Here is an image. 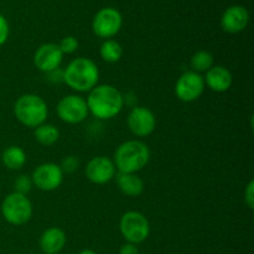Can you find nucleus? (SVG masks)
<instances>
[{"mask_svg":"<svg viewBox=\"0 0 254 254\" xmlns=\"http://www.w3.org/2000/svg\"><path fill=\"white\" fill-rule=\"evenodd\" d=\"M88 112L98 119H112L121 113L124 107V97L112 84H99L89 91L86 99Z\"/></svg>","mask_w":254,"mask_h":254,"instance_id":"nucleus-1","label":"nucleus"},{"mask_svg":"<svg viewBox=\"0 0 254 254\" xmlns=\"http://www.w3.org/2000/svg\"><path fill=\"white\" fill-rule=\"evenodd\" d=\"M99 69L96 62L86 57L74 59L64 69V82L76 92H89L97 86Z\"/></svg>","mask_w":254,"mask_h":254,"instance_id":"nucleus-2","label":"nucleus"},{"mask_svg":"<svg viewBox=\"0 0 254 254\" xmlns=\"http://www.w3.org/2000/svg\"><path fill=\"white\" fill-rule=\"evenodd\" d=\"M150 160V149L141 140L122 143L114 153V165L119 173L136 174Z\"/></svg>","mask_w":254,"mask_h":254,"instance_id":"nucleus-3","label":"nucleus"},{"mask_svg":"<svg viewBox=\"0 0 254 254\" xmlns=\"http://www.w3.org/2000/svg\"><path fill=\"white\" fill-rule=\"evenodd\" d=\"M15 118L27 128H36L46 122L49 116L47 103L37 94H24L14 104Z\"/></svg>","mask_w":254,"mask_h":254,"instance_id":"nucleus-4","label":"nucleus"},{"mask_svg":"<svg viewBox=\"0 0 254 254\" xmlns=\"http://www.w3.org/2000/svg\"><path fill=\"white\" fill-rule=\"evenodd\" d=\"M1 215L7 223L12 226H22L30 221L32 216V203L26 195L11 192L2 200Z\"/></svg>","mask_w":254,"mask_h":254,"instance_id":"nucleus-5","label":"nucleus"},{"mask_svg":"<svg viewBox=\"0 0 254 254\" xmlns=\"http://www.w3.org/2000/svg\"><path fill=\"white\" fill-rule=\"evenodd\" d=\"M122 236L128 243H143L150 233V225L145 216L138 211H128L124 213L119 222Z\"/></svg>","mask_w":254,"mask_h":254,"instance_id":"nucleus-6","label":"nucleus"},{"mask_svg":"<svg viewBox=\"0 0 254 254\" xmlns=\"http://www.w3.org/2000/svg\"><path fill=\"white\" fill-rule=\"evenodd\" d=\"M123 17L114 7H103L93 17L92 30L101 39L111 40L122 29Z\"/></svg>","mask_w":254,"mask_h":254,"instance_id":"nucleus-7","label":"nucleus"},{"mask_svg":"<svg viewBox=\"0 0 254 254\" xmlns=\"http://www.w3.org/2000/svg\"><path fill=\"white\" fill-rule=\"evenodd\" d=\"M86 99L77 94L64 97L57 104V114L62 122L67 124H79L88 116Z\"/></svg>","mask_w":254,"mask_h":254,"instance_id":"nucleus-8","label":"nucleus"},{"mask_svg":"<svg viewBox=\"0 0 254 254\" xmlns=\"http://www.w3.org/2000/svg\"><path fill=\"white\" fill-rule=\"evenodd\" d=\"M205 91V79L200 73L186 71L178 78L175 84V94L185 103L196 101Z\"/></svg>","mask_w":254,"mask_h":254,"instance_id":"nucleus-9","label":"nucleus"},{"mask_svg":"<svg viewBox=\"0 0 254 254\" xmlns=\"http://www.w3.org/2000/svg\"><path fill=\"white\" fill-rule=\"evenodd\" d=\"M31 180L39 190L54 191L61 186L64 181V171L57 164L45 163L35 169Z\"/></svg>","mask_w":254,"mask_h":254,"instance_id":"nucleus-10","label":"nucleus"},{"mask_svg":"<svg viewBox=\"0 0 254 254\" xmlns=\"http://www.w3.org/2000/svg\"><path fill=\"white\" fill-rule=\"evenodd\" d=\"M128 128L131 133L139 138L149 136L156 127V118L153 112L145 107H134L128 114Z\"/></svg>","mask_w":254,"mask_h":254,"instance_id":"nucleus-11","label":"nucleus"},{"mask_svg":"<svg viewBox=\"0 0 254 254\" xmlns=\"http://www.w3.org/2000/svg\"><path fill=\"white\" fill-rule=\"evenodd\" d=\"M86 178L96 185H104L116 176V165L107 156H96L91 159L86 166Z\"/></svg>","mask_w":254,"mask_h":254,"instance_id":"nucleus-12","label":"nucleus"},{"mask_svg":"<svg viewBox=\"0 0 254 254\" xmlns=\"http://www.w3.org/2000/svg\"><path fill=\"white\" fill-rule=\"evenodd\" d=\"M62 60H64V54L56 44L41 45L34 55L35 66L45 73L60 68Z\"/></svg>","mask_w":254,"mask_h":254,"instance_id":"nucleus-13","label":"nucleus"},{"mask_svg":"<svg viewBox=\"0 0 254 254\" xmlns=\"http://www.w3.org/2000/svg\"><path fill=\"white\" fill-rule=\"evenodd\" d=\"M250 22V11L242 5H232L227 7L221 17V27L228 34L243 31Z\"/></svg>","mask_w":254,"mask_h":254,"instance_id":"nucleus-14","label":"nucleus"},{"mask_svg":"<svg viewBox=\"0 0 254 254\" xmlns=\"http://www.w3.org/2000/svg\"><path fill=\"white\" fill-rule=\"evenodd\" d=\"M205 86L211 91L222 93L228 91L233 84V76L228 68L223 66H212L205 76Z\"/></svg>","mask_w":254,"mask_h":254,"instance_id":"nucleus-15","label":"nucleus"},{"mask_svg":"<svg viewBox=\"0 0 254 254\" xmlns=\"http://www.w3.org/2000/svg\"><path fill=\"white\" fill-rule=\"evenodd\" d=\"M66 233L59 227H50L40 237V248L45 254H59L66 246Z\"/></svg>","mask_w":254,"mask_h":254,"instance_id":"nucleus-16","label":"nucleus"},{"mask_svg":"<svg viewBox=\"0 0 254 254\" xmlns=\"http://www.w3.org/2000/svg\"><path fill=\"white\" fill-rule=\"evenodd\" d=\"M117 184L122 192L129 197H138L144 192V181L136 174H117Z\"/></svg>","mask_w":254,"mask_h":254,"instance_id":"nucleus-17","label":"nucleus"},{"mask_svg":"<svg viewBox=\"0 0 254 254\" xmlns=\"http://www.w3.org/2000/svg\"><path fill=\"white\" fill-rule=\"evenodd\" d=\"M1 161L9 170H20L26 163V153L17 145H11L2 151Z\"/></svg>","mask_w":254,"mask_h":254,"instance_id":"nucleus-18","label":"nucleus"},{"mask_svg":"<svg viewBox=\"0 0 254 254\" xmlns=\"http://www.w3.org/2000/svg\"><path fill=\"white\" fill-rule=\"evenodd\" d=\"M34 135L35 139H36L41 145L51 146L59 140L60 131L59 129L55 126H52V124L44 123L35 128Z\"/></svg>","mask_w":254,"mask_h":254,"instance_id":"nucleus-19","label":"nucleus"},{"mask_svg":"<svg viewBox=\"0 0 254 254\" xmlns=\"http://www.w3.org/2000/svg\"><path fill=\"white\" fill-rule=\"evenodd\" d=\"M99 55H101L102 60L109 64H116L123 56V47L121 46L119 42L116 40H106L103 44L101 45L99 49Z\"/></svg>","mask_w":254,"mask_h":254,"instance_id":"nucleus-20","label":"nucleus"},{"mask_svg":"<svg viewBox=\"0 0 254 254\" xmlns=\"http://www.w3.org/2000/svg\"><path fill=\"white\" fill-rule=\"evenodd\" d=\"M190 66L193 72H207L213 66V55L206 50L195 52L190 60Z\"/></svg>","mask_w":254,"mask_h":254,"instance_id":"nucleus-21","label":"nucleus"},{"mask_svg":"<svg viewBox=\"0 0 254 254\" xmlns=\"http://www.w3.org/2000/svg\"><path fill=\"white\" fill-rule=\"evenodd\" d=\"M32 186H34V184H32V180L30 176L20 175L14 183V188H15L14 192L21 193V195H27V193L31 191Z\"/></svg>","mask_w":254,"mask_h":254,"instance_id":"nucleus-22","label":"nucleus"},{"mask_svg":"<svg viewBox=\"0 0 254 254\" xmlns=\"http://www.w3.org/2000/svg\"><path fill=\"white\" fill-rule=\"evenodd\" d=\"M59 47L64 55H71L76 52L77 49H78V40L74 36H66L61 40Z\"/></svg>","mask_w":254,"mask_h":254,"instance_id":"nucleus-23","label":"nucleus"},{"mask_svg":"<svg viewBox=\"0 0 254 254\" xmlns=\"http://www.w3.org/2000/svg\"><path fill=\"white\" fill-rule=\"evenodd\" d=\"M78 166H79L78 159L73 155H68V156H64L60 168H61V170L64 171V173L72 174L78 169Z\"/></svg>","mask_w":254,"mask_h":254,"instance_id":"nucleus-24","label":"nucleus"},{"mask_svg":"<svg viewBox=\"0 0 254 254\" xmlns=\"http://www.w3.org/2000/svg\"><path fill=\"white\" fill-rule=\"evenodd\" d=\"M245 202L250 210L254 208V181L251 180L245 190Z\"/></svg>","mask_w":254,"mask_h":254,"instance_id":"nucleus-25","label":"nucleus"},{"mask_svg":"<svg viewBox=\"0 0 254 254\" xmlns=\"http://www.w3.org/2000/svg\"><path fill=\"white\" fill-rule=\"evenodd\" d=\"M9 24H7L6 19L0 14V46L6 42L7 37H9Z\"/></svg>","mask_w":254,"mask_h":254,"instance_id":"nucleus-26","label":"nucleus"},{"mask_svg":"<svg viewBox=\"0 0 254 254\" xmlns=\"http://www.w3.org/2000/svg\"><path fill=\"white\" fill-rule=\"evenodd\" d=\"M119 254H139V250L138 247H136V245L127 242L121 247V250H119Z\"/></svg>","mask_w":254,"mask_h":254,"instance_id":"nucleus-27","label":"nucleus"},{"mask_svg":"<svg viewBox=\"0 0 254 254\" xmlns=\"http://www.w3.org/2000/svg\"><path fill=\"white\" fill-rule=\"evenodd\" d=\"M50 77H52V78H49L50 81H52V83H60V82H64V71L60 68L55 69V71H51L49 72Z\"/></svg>","mask_w":254,"mask_h":254,"instance_id":"nucleus-28","label":"nucleus"},{"mask_svg":"<svg viewBox=\"0 0 254 254\" xmlns=\"http://www.w3.org/2000/svg\"><path fill=\"white\" fill-rule=\"evenodd\" d=\"M78 254H97V253L92 250H83V251H81Z\"/></svg>","mask_w":254,"mask_h":254,"instance_id":"nucleus-29","label":"nucleus"}]
</instances>
